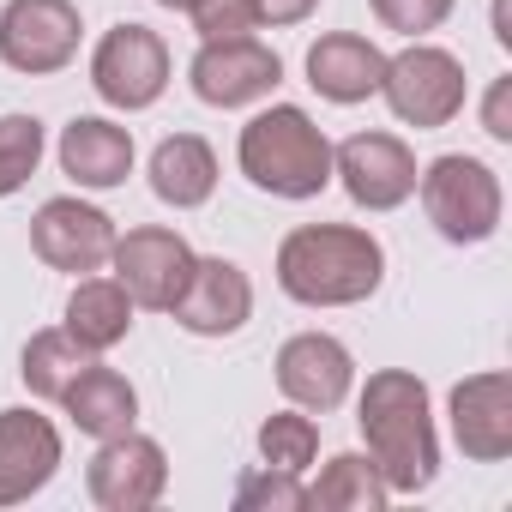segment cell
Returning <instances> with one entry per match:
<instances>
[{"mask_svg":"<svg viewBox=\"0 0 512 512\" xmlns=\"http://www.w3.org/2000/svg\"><path fill=\"white\" fill-rule=\"evenodd\" d=\"M386 284V247L362 223H302L278 241V290L302 308H356Z\"/></svg>","mask_w":512,"mask_h":512,"instance_id":"cell-1","label":"cell"},{"mask_svg":"<svg viewBox=\"0 0 512 512\" xmlns=\"http://www.w3.org/2000/svg\"><path fill=\"white\" fill-rule=\"evenodd\" d=\"M356 428L368 440L374 470L386 476L392 494H422L440 476V434L428 410V386L410 368H380L368 374L356 398Z\"/></svg>","mask_w":512,"mask_h":512,"instance_id":"cell-2","label":"cell"},{"mask_svg":"<svg viewBox=\"0 0 512 512\" xmlns=\"http://www.w3.org/2000/svg\"><path fill=\"white\" fill-rule=\"evenodd\" d=\"M235 163L272 199H320L332 187V139L296 103H272L253 115L235 139Z\"/></svg>","mask_w":512,"mask_h":512,"instance_id":"cell-3","label":"cell"},{"mask_svg":"<svg viewBox=\"0 0 512 512\" xmlns=\"http://www.w3.org/2000/svg\"><path fill=\"white\" fill-rule=\"evenodd\" d=\"M416 193H422L428 223H434L452 247H476V241H488V235L500 229V211H506L500 175H494L482 157H464V151L434 157V163L416 175Z\"/></svg>","mask_w":512,"mask_h":512,"instance_id":"cell-4","label":"cell"},{"mask_svg":"<svg viewBox=\"0 0 512 512\" xmlns=\"http://www.w3.org/2000/svg\"><path fill=\"white\" fill-rule=\"evenodd\" d=\"M380 97H386V109H392L404 127H416V133L446 127V121L464 109V97H470V85H464V61H458L452 49L410 43L404 55L386 61Z\"/></svg>","mask_w":512,"mask_h":512,"instance_id":"cell-5","label":"cell"},{"mask_svg":"<svg viewBox=\"0 0 512 512\" xmlns=\"http://www.w3.org/2000/svg\"><path fill=\"white\" fill-rule=\"evenodd\" d=\"M91 91L121 115L151 109L169 91V43L151 25H133V19L103 31V43L91 49Z\"/></svg>","mask_w":512,"mask_h":512,"instance_id":"cell-6","label":"cell"},{"mask_svg":"<svg viewBox=\"0 0 512 512\" xmlns=\"http://www.w3.org/2000/svg\"><path fill=\"white\" fill-rule=\"evenodd\" d=\"M79 7L73 0H7L0 7V61L25 79H49L79 55Z\"/></svg>","mask_w":512,"mask_h":512,"instance_id":"cell-7","label":"cell"},{"mask_svg":"<svg viewBox=\"0 0 512 512\" xmlns=\"http://www.w3.org/2000/svg\"><path fill=\"white\" fill-rule=\"evenodd\" d=\"M193 260H199V253L187 247V235L157 229V223L115 235V253H109L115 284L133 296V308H151V314H169L175 308V296L193 278Z\"/></svg>","mask_w":512,"mask_h":512,"instance_id":"cell-8","label":"cell"},{"mask_svg":"<svg viewBox=\"0 0 512 512\" xmlns=\"http://www.w3.org/2000/svg\"><path fill=\"white\" fill-rule=\"evenodd\" d=\"M115 217L61 193V199H43L37 217H31V247H37V260L49 272H73V278H91L109 266V253H115Z\"/></svg>","mask_w":512,"mask_h":512,"instance_id":"cell-9","label":"cell"},{"mask_svg":"<svg viewBox=\"0 0 512 512\" xmlns=\"http://www.w3.org/2000/svg\"><path fill=\"white\" fill-rule=\"evenodd\" d=\"M187 85L205 109H247V103H266L284 85V61L278 49L253 43V37H229V43H199Z\"/></svg>","mask_w":512,"mask_h":512,"instance_id":"cell-10","label":"cell"},{"mask_svg":"<svg viewBox=\"0 0 512 512\" xmlns=\"http://www.w3.org/2000/svg\"><path fill=\"white\" fill-rule=\"evenodd\" d=\"M332 175L344 181L350 205L362 211H398L416 193V151L398 133H350L344 145H332Z\"/></svg>","mask_w":512,"mask_h":512,"instance_id":"cell-11","label":"cell"},{"mask_svg":"<svg viewBox=\"0 0 512 512\" xmlns=\"http://www.w3.org/2000/svg\"><path fill=\"white\" fill-rule=\"evenodd\" d=\"M169 488V458L151 434H115V440H97V458L85 464V494L103 506V512H145L157 506Z\"/></svg>","mask_w":512,"mask_h":512,"instance_id":"cell-12","label":"cell"},{"mask_svg":"<svg viewBox=\"0 0 512 512\" xmlns=\"http://www.w3.org/2000/svg\"><path fill=\"white\" fill-rule=\"evenodd\" d=\"M356 386V362L350 350L332 338V332H296L284 350H278V392L296 404V410H338Z\"/></svg>","mask_w":512,"mask_h":512,"instance_id":"cell-13","label":"cell"},{"mask_svg":"<svg viewBox=\"0 0 512 512\" xmlns=\"http://www.w3.org/2000/svg\"><path fill=\"white\" fill-rule=\"evenodd\" d=\"M169 314L193 338H229L253 320V284L235 260L211 253V260H193V278H187V290L175 296Z\"/></svg>","mask_w":512,"mask_h":512,"instance_id":"cell-14","label":"cell"},{"mask_svg":"<svg viewBox=\"0 0 512 512\" xmlns=\"http://www.w3.org/2000/svg\"><path fill=\"white\" fill-rule=\"evenodd\" d=\"M446 416H452V440L470 464H500L512 452V380L500 368L458 380L446 398Z\"/></svg>","mask_w":512,"mask_h":512,"instance_id":"cell-15","label":"cell"},{"mask_svg":"<svg viewBox=\"0 0 512 512\" xmlns=\"http://www.w3.org/2000/svg\"><path fill=\"white\" fill-rule=\"evenodd\" d=\"M61 470V428L37 410H0V506L43 494Z\"/></svg>","mask_w":512,"mask_h":512,"instance_id":"cell-16","label":"cell"},{"mask_svg":"<svg viewBox=\"0 0 512 512\" xmlns=\"http://www.w3.org/2000/svg\"><path fill=\"white\" fill-rule=\"evenodd\" d=\"M55 157H61V175L67 181H79L91 193H109V187H121L133 175V133L115 127L109 115H73L61 127Z\"/></svg>","mask_w":512,"mask_h":512,"instance_id":"cell-17","label":"cell"},{"mask_svg":"<svg viewBox=\"0 0 512 512\" xmlns=\"http://www.w3.org/2000/svg\"><path fill=\"white\" fill-rule=\"evenodd\" d=\"M380 79H386V55L356 31H332L308 49V85L338 109L380 97Z\"/></svg>","mask_w":512,"mask_h":512,"instance_id":"cell-18","label":"cell"},{"mask_svg":"<svg viewBox=\"0 0 512 512\" xmlns=\"http://www.w3.org/2000/svg\"><path fill=\"white\" fill-rule=\"evenodd\" d=\"M151 193L175 211H199L217 193V151L199 133H169L151 151Z\"/></svg>","mask_w":512,"mask_h":512,"instance_id":"cell-19","label":"cell"},{"mask_svg":"<svg viewBox=\"0 0 512 512\" xmlns=\"http://www.w3.org/2000/svg\"><path fill=\"white\" fill-rule=\"evenodd\" d=\"M61 404H67L73 428L91 434V440H115V434H127V428L139 422V392H133V380L115 374V368H103V362H91V368L67 386Z\"/></svg>","mask_w":512,"mask_h":512,"instance_id":"cell-20","label":"cell"},{"mask_svg":"<svg viewBox=\"0 0 512 512\" xmlns=\"http://www.w3.org/2000/svg\"><path fill=\"white\" fill-rule=\"evenodd\" d=\"M67 332L91 356L127 344V332H133V296L115 278H79V290L67 296Z\"/></svg>","mask_w":512,"mask_h":512,"instance_id":"cell-21","label":"cell"},{"mask_svg":"<svg viewBox=\"0 0 512 512\" xmlns=\"http://www.w3.org/2000/svg\"><path fill=\"white\" fill-rule=\"evenodd\" d=\"M91 362H97V356H91L67 326H55V332H37V338L25 344V356H19V380H25L37 398L61 404V398H67V386H73Z\"/></svg>","mask_w":512,"mask_h":512,"instance_id":"cell-22","label":"cell"},{"mask_svg":"<svg viewBox=\"0 0 512 512\" xmlns=\"http://www.w3.org/2000/svg\"><path fill=\"white\" fill-rule=\"evenodd\" d=\"M386 500H392V488H386V476L374 470V458H362V452L326 458L320 482L308 488V506H332V512H380Z\"/></svg>","mask_w":512,"mask_h":512,"instance_id":"cell-23","label":"cell"},{"mask_svg":"<svg viewBox=\"0 0 512 512\" xmlns=\"http://www.w3.org/2000/svg\"><path fill=\"white\" fill-rule=\"evenodd\" d=\"M43 145H49V133L37 115H0V199H13L37 175Z\"/></svg>","mask_w":512,"mask_h":512,"instance_id":"cell-24","label":"cell"},{"mask_svg":"<svg viewBox=\"0 0 512 512\" xmlns=\"http://www.w3.org/2000/svg\"><path fill=\"white\" fill-rule=\"evenodd\" d=\"M260 452H266V464L302 476V470L320 458V428H314V416H308V410H278V416H266V422H260Z\"/></svg>","mask_w":512,"mask_h":512,"instance_id":"cell-25","label":"cell"},{"mask_svg":"<svg viewBox=\"0 0 512 512\" xmlns=\"http://www.w3.org/2000/svg\"><path fill=\"white\" fill-rule=\"evenodd\" d=\"M302 506H308V488L296 470L266 464V470H247L235 482V512H302Z\"/></svg>","mask_w":512,"mask_h":512,"instance_id":"cell-26","label":"cell"},{"mask_svg":"<svg viewBox=\"0 0 512 512\" xmlns=\"http://www.w3.org/2000/svg\"><path fill=\"white\" fill-rule=\"evenodd\" d=\"M368 7L398 37H428V31H440L452 19V0H368Z\"/></svg>","mask_w":512,"mask_h":512,"instance_id":"cell-27","label":"cell"},{"mask_svg":"<svg viewBox=\"0 0 512 512\" xmlns=\"http://www.w3.org/2000/svg\"><path fill=\"white\" fill-rule=\"evenodd\" d=\"M193 31L199 43H229V37H253V7L247 0H193Z\"/></svg>","mask_w":512,"mask_h":512,"instance_id":"cell-28","label":"cell"},{"mask_svg":"<svg viewBox=\"0 0 512 512\" xmlns=\"http://www.w3.org/2000/svg\"><path fill=\"white\" fill-rule=\"evenodd\" d=\"M482 133L512 145V79H494L488 97H482Z\"/></svg>","mask_w":512,"mask_h":512,"instance_id":"cell-29","label":"cell"},{"mask_svg":"<svg viewBox=\"0 0 512 512\" xmlns=\"http://www.w3.org/2000/svg\"><path fill=\"white\" fill-rule=\"evenodd\" d=\"M253 7V25H302L320 0H247Z\"/></svg>","mask_w":512,"mask_h":512,"instance_id":"cell-30","label":"cell"},{"mask_svg":"<svg viewBox=\"0 0 512 512\" xmlns=\"http://www.w3.org/2000/svg\"><path fill=\"white\" fill-rule=\"evenodd\" d=\"M157 7H169V13H193V0H157Z\"/></svg>","mask_w":512,"mask_h":512,"instance_id":"cell-31","label":"cell"}]
</instances>
